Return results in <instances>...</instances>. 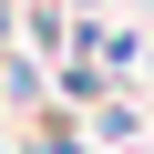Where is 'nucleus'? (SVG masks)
I'll list each match as a JSON object with an SVG mask.
<instances>
[{
    "mask_svg": "<svg viewBox=\"0 0 154 154\" xmlns=\"http://www.w3.org/2000/svg\"><path fill=\"white\" fill-rule=\"evenodd\" d=\"M93 144H103V154H123V144H144V103H134V93H113V103H93Z\"/></svg>",
    "mask_w": 154,
    "mask_h": 154,
    "instance_id": "obj_1",
    "label": "nucleus"
},
{
    "mask_svg": "<svg viewBox=\"0 0 154 154\" xmlns=\"http://www.w3.org/2000/svg\"><path fill=\"white\" fill-rule=\"evenodd\" d=\"M144 72H154V41H144Z\"/></svg>",
    "mask_w": 154,
    "mask_h": 154,
    "instance_id": "obj_3",
    "label": "nucleus"
},
{
    "mask_svg": "<svg viewBox=\"0 0 154 154\" xmlns=\"http://www.w3.org/2000/svg\"><path fill=\"white\" fill-rule=\"evenodd\" d=\"M93 11H103V0H72V21H93Z\"/></svg>",
    "mask_w": 154,
    "mask_h": 154,
    "instance_id": "obj_2",
    "label": "nucleus"
}]
</instances>
